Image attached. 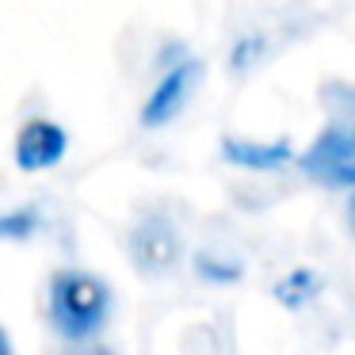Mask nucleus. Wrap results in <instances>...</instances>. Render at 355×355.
I'll return each mask as SVG.
<instances>
[{"label": "nucleus", "mask_w": 355, "mask_h": 355, "mask_svg": "<svg viewBox=\"0 0 355 355\" xmlns=\"http://www.w3.org/2000/svg\"><path fill=\"white\" fill-rule=\"evenodd\" d=\"M50 324L65 344L100 336L111 317V286L92 271H58L50 279Z\"/></svg>", "instance_id": "nucleus-1"}, {"label": "nucleus", "mask_w": 355, "mask_h": 355, "mask_svg": "<svg viewBox=\"0 0 355 355\" xmlns=\"http://www.w3.org/2000/svg\"><path fill=\"white\" fill-rule=\"evenodd\" d=\"M298 168L329 191H355V115L324 126L298 157Z\"/></svg>", "instance_id": "nucleus-2"}, {"label": "nucleus", "mask_w": 355, "mask_h": 355, "mask_svg": "<svg viewBox=\"0 0 355 355\" xmlns=\"http://www.w3.org/2000/svg\"><path fill=\"white\" fill-rule=\"evenodd\" d=\"M180 256H184L180 233L164 214H146L130 230V260L146 279L168 275V271L180 263Z\"/></svg>", "instance_id": "nucleus-3"}, {"label": "nucleus", "mask_w": 355, "mask_h": 355, "mask_svg": "<svg viewBox=\"0 0 355 355\" xmlns=\"http://www.w3.org/2000/svg\"><path fill=\"white\" fill-rule=\"evenodd\" d=\"M199 73H202V65L195 62V58H184L180 65L164 69L161 80L153 85V92H149L146 103H141V126H146V130H161V126H168L172 119L187 107L195 85H199Z\"/></svg>", "instance_id": "nucleus-4"}, {"label": "nucleus", "mask_w": 355, "mask_h": 355, "mask_svg": "<svg viewBox=\"0 0 355 355\" xmlns=\"http://www.w3.org/2000/svg\"><path fill=\"white\" fill-rule=\"evenodd\" d=\"M65 153H69L65 126L50 123V119H31V123L19 126V134H16L19 172H50L65 161Z\"/></svg>", "instance_id": "nucleus-5"}, {"label": "nucleus", "mask_w": 355, "mask_h": 355, "mask_svg": "<svg viewBox=\"0 0 355 355\" xmlns=\"http://www.w3.org/2000/svg\"><path fill=\"white\" fill-rule=\"evenodd\" d=\"M222 157L233 168L245 172H279L294 161V149L286 138L279 141H248V138H225L222 141Z\"/></svg>", "instance_id": "nucleus-6"}, {"label": "nucleus", "mask_w": 355, "mask_h": 355, "mask_svg": "<svg viewBox=\"0 0 355 355\" xmlns=\"http://www.w3.org/2000/svg\"><path fill=\"white\" fill-rule=\"evenodd\" d=\"M317 294H321V279H317V271H309V268H294L291 275H283L275 283V298L283 302L286 309L309 306Z\"/></svg>", "instance_id": "nucleus-7"}, {"label": "nucleus", "mask_w": 355, "mask_h": 355, "mask_svg": "<svg viewBox=\"0 0 355 355\" xmlns=\"http://www.w3.org/2000/svg\"><path fill=\"white\" fill-rule=\"evenodd\" d=\"M195 271H199V279L210 286H230L245 275V268H241L237 260H218V256H210V252L195 256Z\"/></svg>", "instance_id": "nucleus-8"}, {"label": "nucleus", "mask_w": 355, "mask_h": 355, "mask_svg": "<svg viewBox=\"0 0 355 355\" xmlns=\"http://www.w3.org/2000/svg\"><path fill=\"white\" fill-rule=\"evenodd\" d=\"M42 225L39 210L24 207V210H8V214H0V241H27L35 237Z\"/></svg>", "instance_id": "nucleus-9"}, {"label": "nucleus", "mask_w": 355, "mask_h": 355, "mask_svg": "<svg viewBox=\"0 0 355 355\" xmlns=\"http://www.w3.org/2000/svg\"><path fill=\"white\" fill-rule=\"evenodd\" d=\"M260 54H263L260 35H256V39H237V46H233V69H248Z\"/></svg>", "instance_id": "nucleus-10"}, {"label": "nucleus", "mask_w": 355, "mask_h": 355, "mask_svg": "<svg viewBox=\"0 0 355 355\" xmlns=\"http://www.w3.org/2000/svg\"><path fill=\"white\" fill-rule=\"evenodd\" d=\"M0 355H16V347H12V336H8V329H0Z\"/></svg>", "instance_id": "nucleus-11"}, {"label": "nucleus", "mask_w": 355, "mask_h": 355, "mask_svg": "<svg viewBox=\"0 0 355 355\" xmlns=\"http://www.w3.org/2000/svg\"><path fill=\"white\" fill-rule=\"evenodd\" d=\"M347 230H352V237H355V191H352V199H347Z\"/></svg>", "instance_id": "nucleus-12"}, {"label": "nucleus", "mask_w": 355, "mask_h": 355, "mask_svg": "<svg viewBox=\"0 0 355 355\" xmlns=\"http://www.w3.org/2000/svg\"><path fill=\"white\" fill-rule=\"evenodd\" d=\"M88 355H115V352H107V347H92Z\"/></svg>", "instance_id": "nucleus-13"}]
</instances>
